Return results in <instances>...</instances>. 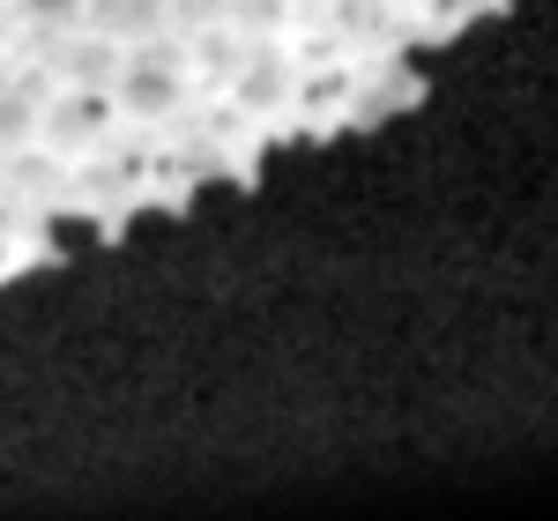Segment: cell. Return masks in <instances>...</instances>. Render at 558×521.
Returning <instances> with one entry per match:
<instances>
[{
	"mask_svg": "<svg viewBox=\"0 0 558 521\" xmlns=\"http://www.w3.org/2000/svg\"><path fill=\"white\" fill-rule=\"evenodd\" d=\"M15 8V31H38V38H60V31H75L83 23L89 0H8Z\"/></svg>",
	"mask_w": 558,
	"mask_h": 521,
	"instance_id": "cell-3",
	"label": "cell"
},
{
	"mask_svg": "<svg viewBox=\"0 0 558 521\" xmlns=\"http://www.w3.org/2000/svg\"><path fill=\"white\" fill-rule=\"evenodd\" d=\"M299 0H223V23H239L246 38H283Z\"/></svg>",
	"mask_w": 558,
	"mask_h": 521,
	"instance_id": "cell-4",
	"label": "cell"
},
{
	"mask_svg": "<svg viewBox=\"0 0 558 521\" xmlns=\"http://www.w3.org/2000/svg\"><path fill=\"white\" fill-rule=\"evenodd\" d=\"M83 23L97 31V38H112L120 52H128V45L172 38V0H89Z\"/></svg>",
	"mask_w": 558,
	"mask_h": 521,
	"instance_id": "cell-2",
	"label": "cell"
},
{
	"mask_svg": "<svg viewBox=\"0 0 558 521\" xmlns=\"http://www.w3.org/2000/svg\"><path fill=\"white\" fill-rule=\"evenodd\" d=\"M194 97V68H186V45L179 38H149L120 52V75H112V105L120 120H172L179 105Z\"/></svg>",
	"mask_w": 558,
	"mask_h": 521,
	"instance_id": "cell-1",
	"label": "cell"
}]
</instances>
